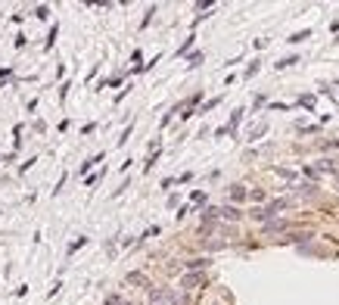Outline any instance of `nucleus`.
<instances>
[{
    "label": "nucleus",
    "instance_id": "f257e3e1",
    "mask_svg": "<svg viewBox=\"0 0 339 305\" xmlns=\"http://www.w3.org/2000/svg\"><path fill=\"white\" fill-rule=\"evenodd\" d=\"M231 200H237V203H240V200H246V187H243V184L231 187Z\"/></svg>",
    "mask_w": 339,
    "mask_h": 305
},
{
    "label": "nucleus",
    "instance_id": "f03ea898",
    "mask_svg": "<svg viewBox=\"0 0 339 305\" xmlns=\"http://www.w3.org/2000/svg\"><path fill=\"white\" fill-rule=\"evenodd\" d=\"M321 171H339V165L333 162V159H321V165H318Z\"/></svg>",
    "mask_w": 339,
    "mask_h": 305
},
{
    "label": "nucleus",
    "instance_id": "7ed1b4c3",
    "mask_svg": "<svg viewBox=\"0 0 339 305\" xmlns=\"http://www.w3.org/2000/svg\"><path fill=\"white\" fill-rule=\"evenodd\" d=\"M283 227H286V221H271V224H265V231L274 234V231H283Z\"/></svg>",
    "mask_w": 339,
    "mask_h": 305
},
{
    "label": "nucleus",
    "instance_id": "20e7f679",
    "mask_svg": "<svg viewBox=\"0 0 339 305\" xmlns=\"http://www.w3.org/2000/svg\"><path fill=\"white\" fill-rule=\"evenodd\" d=\"M221 215H224V218H231V221H237V218H240V212H237V209H231V206H228V209H221Z\"/></svg>",
    "mask_w": 339,
    "mask_h": 305
},
{
    "label": "nucleus",
    "instance_id": "39448f33",
    "mask_svg": "<svg viewBox=\"0 0 339 305\" xmlns=\"http://www.w3.org/2000/svg\"><path fill=\"white\" fill-rule=\"evenodd\" d=\"M199 280H202L199 274H187V277H184V287H193V284H199Z\"/></svg>",
    "mask_w": 339,
    "mask_h": 305
},
{
    "label": "nucleus",
    "instance_id": "423d86ee",
    "mask_svg": "<svg viewBox=\"0 0 339 305\" xmlns=\"http://www.w3.org/2000/svg\"><path fill=\"white\" fill-rule=\"evenodd\" d=\"M187 268H206V258H190V262H187Z\"/></svg>",
    "mask_w": 339,
    "mask_h": 305
}]
</instances>
